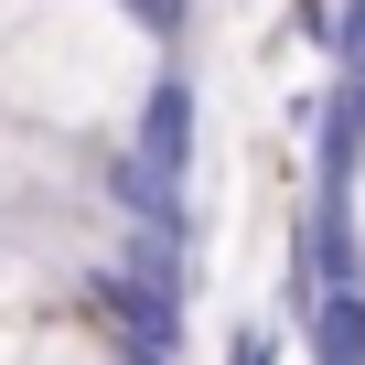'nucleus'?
Listing matches in <instances>:
<instances>
[{
    "instance_id": "nucleus-1",
    "label": "nucleus",
    "mask_w": 365,
    "mask_h": 365,
    "mask_svg": "<svg viewBox=\"0 0 365 365\" xmlns=\"http://www.w3.org/2000/svg\"><path fill=\"white\" fill-rule=\"evenodd\" d=\"M172 76V33L140 0H0V118L118 150L140 97Z\"/></svg>"
},
{
    "instance_id": "nucleus-3",
    "label": "nucleus",
    "mask_w": 365,
    "mask_h": 365,
    "mask_svg": "<svg viewBox=\"0 0 365 365\" xmlns=\"http://www.w3.org/2000/svg\"><path fill=\"white\" fill-rule=\"evenodd\" d=\"M333 215H344V258H354V279H365V150H354V172L333 182Z\"/></svg>"
},
{
    "instance_id": "nucleus-2",
    "label": "nucleus",
    "mask_w": 365,
    "mask_h": 365,
    "mask_svg": "<svg viewBox=\"0 0 365 365\" xmlns=\"http://www.w3.org/2000/svg\"><path fill=\"white\" fill-rule=\"evenodd\" d=\"M290 312H301V354L312 365H365V279H322Z\"/></svg>"
},
{
    "instance_id": "nucleus-4",
    "label": "nucleus",
    "mask_w": 365,
    "mask_h": 365,
    "mask_svg": "<svg viewBox=\"0 0 365 365\" xmlns=\"http://www.w3.org/2000/svg\"><path fill=\"white\" fill-rule=\"evenodd\" d=\"M290 344H279V322H237L226 333V365H279Z\"/></svg>"
}]
</instances>
